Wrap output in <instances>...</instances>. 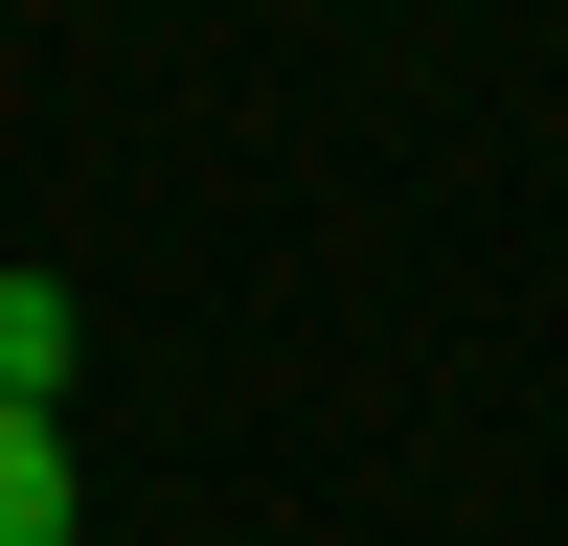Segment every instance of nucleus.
<instances>
[{"mask_svg": "<svg viewBox=\"0 0 568 546\" xmlns=\"http://www.w3.org/2000/svg\"><path fill=\"white\" fill-rule=\"evenodd\" d=\"M0 546H91V455H69V410H0Z\"/></svg>", "mask_w": 568, "mask_h": 546, "instance_id": "obj_1", "label": "nucleus"}, {"mask_svg": "<svg viewBox=\"0 0 568 546\" xmlns=\"http://www.w3.org/2000/svg\"><path fill=\"white\" fill-rule=\"evenodd\" d=\"M69 364H91L69 273H0V410H69Z\"/></svg>", "mask_w": 568, "mask_h": 546, "instance_id": "obj_2", "label": "nucleus"}]
</instances>
